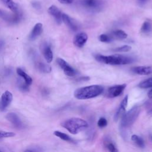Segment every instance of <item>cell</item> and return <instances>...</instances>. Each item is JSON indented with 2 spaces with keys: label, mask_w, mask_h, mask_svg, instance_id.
I'll use <instances>...</instances> for the list:
<instances>
[{
  "label": "cell",
  "mask_w": 152,
  "mask_h": 152,
  "mask_svg": "<svg viewBox=\"0 0 152 152\" xmlns=\"http://www.w3.org/2000/svg\"><path fill=\"white\" fill-rule=\"evenodd\" d=\"M95 59L99 62L113 65H121L129 64L134 62V59L132 56L123 55L120 54H114L111 55H96Z\"/></svg>",
  "instance_id": "1"
},
{
  "label": "cell",
  "mask_w": 152,
  "mask_h": 152,
  "mask_svg": "<svg viewBox=\"0 0 152 152\" xmlns=\"http://www.w3.org/2000/svg\"><path fill=\"white\" fill-rule=\"evenodd\" d=\"M104 90L100 85H91L78 88L74 93V97L79 100H86L96 97L101 94Z\"/></svg>",
  "instance_id": "2"
},
{
  "label": "cell",
  "mask_w": 152,
  "mask_h": 152,
  "mask_svg": "<svg viewBox=\"0 0 152 152\" xmlns=\"http://www.w3.org/2000/svg\"><path fill=\"white\" fill-rule=\"evenodd\" d=\"M61 126L72 134H77L87 129L88 123L80 118H71L61 123Z\"/></svg>",
  "instance_id": "3"
},
{
  "label": "cell",
  "mask_w": 152,
  "mask_h": 152,
  "mask_svg": "<svg viewBox=\"0 0 152 152\" xmlns=\"http://www.w3.org/2000/svg\"><path fill=\"white\" fill-rule=\"evenodd\" d=\"M140 110V107L138 106H134L127 112L125 113L121 117L120 122L121 129H126L130 127L138 117Z\"/></svg>",
  "instance_id": "4"
},
{
  "label": "cell",
  "mask_w": 152,
  "mask_h": 152,
  "mask_svg": "<svg viewBox=\"0 0 152 152\" xmlns=\"http://www.w3.org/2000/svg\"><path fill=\"white\" fill-rule=\"evenodd\" d=\"M22 17L23 14L20 10L13 12V14H10L0 8V18L7 23L11 24L18 23L22 19Z\"/></svg>",
  "instance_id": "5"
},
{
  "label": "cell",
  "mask_w": 152,
  "mask_h": 152,
  "mask_svg": "<svg viewBox=\"0 0 152 152\" xmlns=\"http://www.w3.org/2000/svg\"><path fill=\"white\" fill-rule=\"evenodd\" d=\"M56 62L66 75L68 77H73L76 74V71L64 59L58 58L56 59Z\"/></svg>",
  "instance_id": "6"
},
{
  "label": "cell",
  "mask_w": 152,
  "mask_h": 152,
  "mask_svg": "<svg viewBox=\"0 0 152 152\" xmlns=\"http://www.w3.org/2000/svg\"><path fill=\"white\" fill-rule=\"evenodd\" d=\"M81 4L83 7L91 11L99 10L103 5L102 0H81Z\"/></svg>",
  "instance_id": "7"
},
{
  "label": "cell",
  "mask_w": 152,
  "mask_h": 152,
  "mask_svg": "<svg viewBox=\"0 0 152 152\" xmlns=\"http://www.w3.org/2000/svg\"><path fill=\"white\" fill-rule=\"evenodd\" d=\"M126 86V85L124 84L110 87L107 91V97L109 98H114L120 96L125 90Z\"/></svg>",
  "instance_id": "8"
},
{
  "label": "cell",
  "mask_w": 152,
  "mask_h": 152,
  "mask_svg": "<svg viewBox=\"0 0 152 152\" xmlns=\"http://www.w3.org/2000/svg\"><path fill=\"white\" fill-rule=\"evenodd\" d=\"M12 100V94L7 90L3 93L0 99V111H4Z\"/></svg>",
  "instance_id": "9"
},
{
  "label": "cell",
  "mask_w": 152,
  "mask_h": 152,
  "mask_svg": "<svg viewBox=\"0 0 152 152\" xmlns=\"http://www.w3.org/2000/svg\"><path fill=\"white\" fill-rule=\"evenodd\" d=\"M48 13L54 18L56 23L58 24L59 25L61 24L62 21V13L56 6L54 5H51L48 8Z\"/></svg>",
  "instance_id": "10"
},
{
  "label": "cell",
  "mask_w": 152,
  "mask_h": 152,
  "mask_svg": "<svg viewBox=\"0 0 152 152\" xmlns=\"http://www.w3.org/2000/svg\"><path fill=\"white\" fill-rule=\"evenodd\" d=\"M88 40V36L86 33L81 32L77 34L73 39V43L77 48H83Z\"/></svg>",
  "instance_id": "11"
},
{
  "label": "cell",
  "mask_w": 152,
  "mask_h": 152,
  "mask_svg": "<svg viewBox=\"0 0 152 152\" xmlns=\"http://www.w3.org/2000/svg\"><path fill=\"white\" fill-rule=\"evenodd\" d=\"M128 96L126 95L122 99V100L121 102L120 105H119L116 112L115 113V114L114 115L113 119H114L115 121H118V119L119 118L122 117V115L125 113V109H126V107L127 104H128Z\"/></svg>",
  "instance_id": "12"
},
{
  "label": "cell",
  "mask_w": 152,
  "mask_h": 152,
  "mask_svg": "<svg viewBox=\"0 0 152 152\" xmlns=\"http://www.w3.org/2000/svg\"><path fill=\"white\" fill-rule=\"evenodd\" d=\"M6 119L18 129H21L23 127V122H21L18 116L15 113L11 112L8 113L6 115Z\"/></svg>",
  "instance_id": "13"
},
{
  "label": "cell",
  "mask_w": 152,
  "mask_h": 152,
  "mask_svg": "<svg viewBox=\"0 0 152 152\" xmlns=\"http://www.w3.org/2000/svg\"><path fill=\"white\" fill-rule=\"evenodd\" d=\"M41 50L46 62L50 63L53 59V52L50 46L47 43H42L40 47Z\"/></svg>",
  "instance_id": "14"
},
{
  "label": "cell",
  "mask_w": 152,
  "mask_h": 152,
  "mask_svg": "<svg viewBox=\"0 0 152 152\" xmlns=\"http://www.w3.org/2000/svg\"><path fill=\"white\" fill-rule=\"evenodd\" d=\"M131 71L138 75H147L152 73V67L150 66H137L132 67Z\"/></svg>",
  "instance_id": "15"
},
{
  "label": "cell",
  "mask_w": 152,
  "mask_h": 152,
  "mask_svg": "<svg viewBox=\"0 0 152 152\" xmlns=\"http://www.w3.org/2000/svg\"><path fill=\"white\" fill-rule=\"evenodd\" d=\"M62 21L65 24V25L71 30L75 31L78 30V26L76 22L68 15L66 14H62Z\"/></svg>",
  "instance_id": "16"
},
{
  "label": "cell",
  "mask_w": 152,
  "mask_h": 152,
  "mask_svg": "<svg viewBox=\"0 0 152 152\" xmlns=\"http://www.w3.org/2000/svg\"><path fill=\"white\" fill-rule=\"evenodd\" d=\"M43 31V25L40 23H36L33 27L32 30L29 35V39L30 40H35L38 36H39Z\"/></svg>",
  "instance_id": "17"
},
{
  "label": "cell",
  "mask_w": 152,
  "mask_h": 152,
  "mask_svg": "<svg viewBox=\"0 0 152 152\" xmlns=\"http://www.w3.org/2000/svg\"><path fill=\"white\" fill-rule=\"evenodd\" d=\"M36 66L39 71L43 73H49L52 71V68L50 65L41 61L36 62Z\"/></svg>",
  "instance_id": "18"
},
{
  "label": "cell",
  "mask_w": 152,
  "mask_h": 152,
  "mask_svg": "<svg viewBox=\"0 0 152 152\" xmlns=\"http://www.w3.org/2000/svg\"><path fill=\"white\" fill-rule=\"evenodd\" d=\"M16 71H17V74L24 80V82L27 85L30 86L32 84V82H33L32 78L27 74H26L23 69H21L20 68H17Z\"/></svg>",
  "instance_id": "19"
},
{
  "label": "cell",
  "mask_w": 152,
  "mask_h": 152,
  "mask_svg": "<svg viewBox=\"0 0 152 152\" xmlns=\"http://www.w3.org/2000/svg\"><path fill=\"white\" fill-rule=\"evenodd\" d=\"M1 1L12 12H15L19 10L18 5L12 0H1Z\"/></svg>",
  "instance_id": "20"
},
{
  "label": "cell",
  "mask_w": 152,
  "mask_h": 152,
  "mask_svg": "<svg viewBox=\"0 0 152 152\" xmlns=\"http://www.w3.org/2000/svg\"><path fill=\"white\" fill-rule=\"evenodd\" d=\"M53 134L62 140H64V141H66L68 142H73L74 141L68 135H67L64 132H62L61 131H55L53 132Z\"/></svg>",
  "instance_id": "21"
},
{
  "label": "cell",
  "mask_w": 152,
  "mask_h": 152,
  "mask_svg": "<svg viewBox=\"0 0 152 152\" xmlns=\"http://www.w3.org/2000/svg\"><path fill=\"white\" fill-rule=\"evenodd\" d=\"M131 140L139 147L140 148H144L145 147V143H144V141L143 140V139L137 135H132L131 136Z\"/></svg>",
  "instance_id": "22"
},
{
  "label": "cell",
  "mask_w": 152,
  "mask_h": 152,
  "mask_svg": "<svg viewBox=\"0 0 152 152\" xmlns=\"http://www.w3.org/2000/svg\"><path fill=\"white\" fill-rule=\"evenodd\" d=\"M113 36L118 39H125L127 37V34L122 30H116L113 31Z\"/></svg>",
  "instance_id": "23"
},
{
  "label": "cell",
  "mask_w": 152,
  "mask_h": 152,
  "mask_svg": "<svg viewBox=\"0 0 152 152\" xmlns=\"http://www.w3.org/2000/svg\"><path fill=\"white\" fill-rule=\"evenodd\" d=\"M138 87L141 88H148L152 87V77L148 78L141 81L138 84Z\"/></svg>",
  "instance_id": "24"
},
{
  "label": "cell",
  "mask_w": 152,
  "mask_h": 152,
  "mask_svg": "<svg viewBox=\"0 0 152 152\" xmlns=\"http://www.w3.org/2000/svg\"><path fill=\"white\" fill-rule=\"evenodd\" d=\"M152 30V26L148 21H145L143 23L141 27V32L142 33H149Z\"/></svg>",
  "instance_id": "25"
},
{
  "label": "cell",
  "mask_w": 152,
  "mask_h": 152,
  "mask_svg": "<svg viewBox=\"0 0 152 152\" xmlns=\"http://www.w3.org/2000/svg\"><path fill=\"white\" fill-rule=\"evenodd\" d=\"M131 49V47L129 45H123L120 47H118L113 49L112 50L114 52H128Z\"/></svg>",
  "instance_id": "26"
},
{
  "label": "cell",
  "mask_w": 152,
  "mask_h": 152,
  "mask_svg": "<svg viewBox=\"0 0 152 152\" xmlns=\"http://www.w3.org/2000/svg\"><path fill=\"white\" fill-rule=\"evenodd\" d=\"M99 40L104 43H109L112 40V39L110 36L106 34H102L99 36Z\"/></svg>",
  "instance_id": "27"
},
{
  "label": "cell",
  "mask_w": 152,
  "mask_h": 152,
  "mask_svg": "<svg viewBox=\"0 0 152 152\" xmlns=\"http://www.w3.org/2000/svg\"><path fill=\"white\" fill-rule=\"evenodd\" d=\"M18 88L23 92H26V91H28L29 90L28 88V85H27L25 82L23 83L22 81H18Z\"/></svg>",
  "instance_id": "28"
},
{
  "label": "cell",
  "mask_w": 152,
  "mask_h": 152,
  "mask_svg": "<svg viewBox=\"0 0 152 152\" xmlns=\"http://www.w3.org/2000/svg\"><path fill=\"white\" fill-rule=\"evenodd\" d=\"M15 135V134L13 132H8V131H0V138H7V137H12Z\"/></svg>",
  "instance_id": "29"
},
{
  "label": "cell",
  "mask_w": 152,
  "mask_h": 152,
  "mask_svg": "<svg viewBox=\"0 0 152 152\" xmlns=\"http://www.w3.org/2000/svg\"><path fill=\"white\" fill-rule=\"evenodd\" d=\"M107 120L106 119V118L103 117L100 118L97 121V125L99 128H104L107 125Z\"/></svg>",
  "instance_id": "30"
},
{
  "label": "cell",
  "mask_w": 152,
  "mask_h": 152,
  "mask_svg": "<svg viewBox=\"0 0 152 152\" xmlns=\"http://www.w3.org/2000/svg\"><path fill=\"white\" fill-rule=\"evenodd\" d=\"M108 143L107 144V149L110 151H112V152H115V151H117V149L116 148V147L115 146V145L111 142H107Z\"/></svg>",
  "instance_id": "31"
},
{
  "label": "cell",
  "mask_w": 152,
  "mask_h": 152,
  "mask_svg": "<svg viewBox=\"0 0 152 152\" xmlns=\"http://www.w3.org/2000/svg\"><path fill=\"white\" fill-rule=\"evenodd\" d=\"M31 4L32 7H33L34 8H35L36 10H40L41 9V8H42V6H41L40 3L39 2H38V1H34L31 2Z\"/></svg>",
  "instance_id": "32"
},
{
  "label": "cell",
  "mask_w": 152,
  "mask_h": 152,
  "mask_svg": "<svg viewBox=\"0 0 152 152\" xmlns=\"http://www.w3.org/2000/svg\"><path fill=\"white\" fill-rule=\"evenodd\" d=\"M58 1L63 4H69L72 2L73 0H58Z\"/></svg>",
  "instance_id": "33"
},
{
  "label": "cell",
  "mask_w": 152,
  "mask_h": 152,
  "mask_svg": "<svg viewBox=\"0 0 152 152\" xmlns=\"http://www.w3.org/2000/svg\"><path fill=\"white\" fill-rule=\"evenodd\" d=\"M147 96H148V98H150V99H152V88H151L150 90H149V91H148Z\"/></svg>",
  "instance_id": "34"
},
{
  "label": "cell",
  "mask_w": 152,
  "mask_h": 152,
  "mask_svg": "<svg viewBox=\"0 0 152 152\" xmlns=\"http://www.w3.org/2000/svg\"><path fill=\"white\" fill-rule=\"evenodd\" d=\"M4 46V42L2 40H0V51L3 48Z\"/></svg>",
  "instance_id": "35"
},
{
  "label": "cell",
  "mask_w": 152,
  "mask_h": 152,
  "mask_svg": "<svg viewBox=\"0 0 152 152\" xmlns=\"http://www.w3.org/2000/svg\"><path fill=\"white\" fill-rule=\"evenodd\" d=\"M148 114L149 115L152 116V108H151V109H150L148 111Z\"/></svg>",
  "instance_id": "36"
},
{
  "label": "cell",
  "mask_w": 152,
  "mask_h": 152,
  "mask_svg": "<svg viewBox=\"0 0 152 152\" xmlns=\"http://www.w3.org/2000/svg\"><path fill=\"white\" fill-rule=\"evenodd\" d=\"M2 151V150L1 149H0V151Z\"/></svg>",
  "instance_id": "37"
},
{
  "label": "cell",
  "mask_w": 152,
  "mask_h": 152,
  "mask_svg": "<svg viewBox=\"0 0 152 152\" xmlns=\"http://www.w3.org/2000/svg\"><path fill=\"white\" fill-rule=\"evenodd\" d=\"M151 140H152V137H151Z\"/></svg>",
  "instance_id": "38"
}]
</instances>
